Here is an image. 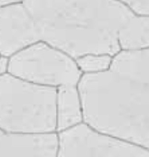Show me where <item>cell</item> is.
Here are the masks:
<instances>
[{
  "mask_svg": "<svg viewBox=\"0 0 149 157\" xmlns=\"http://www.w3.org/2000/svg\"><path fill=\"white\" fill-rule=\"evenodd\" d=\"M112 59L106 55L86 56L78 59L77 66L85 74L99 73L109 69Z\"/></svg>",
  "mask_w": 149,
  "mask_h": 157,
  "instance_id": "cell-11",
  "label": "cell"
},
{
  "mask_svg": "<svg viewBox=\"0 0 149 157\" xmlns=\"http://www.w3.org/2000/svg\"><path fill=\"white\" fill-rule=\"evenodd\" d=\"M13 1H4V0H2V1H0V7H1L2 6H5V5H7V4H9L10 2H12Z\"/></svg>",
  "mask_w": 149,
  "mask_h": 157,
  "instance_id": "cell-14",
  "label": "cell"
},
{
  "mask_svg": "<svg viewBox=\"0 0 149 157\" xmlns=\"http://www.w3.org/2000/svg\"><path fill=\"white\" fill-rule=\"evenodd\" d=\"M40 41L35 21L22 2L0 7V55L10 58Z\"/></svg>",
  "mask_w": 149,
  "mask_h": 157,
  "instance_id": "cell-6",
  "label": "cell"
},
{
  "mask_svg": "<svg viewBox=\"0 0 149 157\" xmlns=\"http://www.w3.org/2000/svg\"><path fill=\"white\" fill-rule=\"evenodd\" d=\"M121 51H136L149 48V17L135 15L118 34Z\"/></svg>",
  "mask_w": 149,
  "mask_h": 157,
  "instance_id": "cell-10",
  "label": "cell"
},
{
  "mask_svg": "<svg viewBox=\"0 0 149 157\" xmlns=\"http://www.w3.org/2000/svg\"><path fill=\"white\" fill-rule=\"evenodd\" d=\"M109 69L139 84L149 93V48L121 51L112 58Z\"/></svg>",
  "mask_w": 149,
  "mask_h": 157,
  "instance_id": "cell-8",
  "label": "cell"
},
{
  "mask_svg": "<svg viewBox=\"0 0 149 157\" xmlns=\"http://www.w3.org/2000/svg\"><path fill=\"white\" fill-rule=\"evenodd\" d=\"M0 56H1V55H0Z\"/></svg>",
  "mask_w": 149,
  "mask_h": 157,
  "instance_id": "cell-15",
  "label": "cell"
},
{
  "mask_svg": "<svg viewBox=\"0 0 149 157\" xmlns=\"http://www.w3.org/2000/svg\"><path fill=\"white\" fill-rule=\"evenodd\" d=\"M8 73L32 83L56 88L76 86L82 73L70 58L38 42L9 58Z\"/></svg>",
  "mask_w": 149,
  "mask_h": 157,
  "instance_id": "cell-4",
  "label": "cell"
},
{
  "mask_svg": "<svg viewBox=\"0 0 149 157\" xmlns=\"http://www.w3.org/2000/svg\"><path fill=\"white\" fill-rule=\"evenodd\" d=\"M57 89L9 73L0 76V128L20 133L56 132Z\"/></svg>",
  "mask_w": 149,
  "mask_h": 157,
  "instance_id": "cell-3",
  "label": "cell"
},
{
  "mask_svg": "<svg viewBox=\"0 0 149 157\" xmlns=\"http://www.w3.org/2000/svg\"><path fill=\"white\" fill-rule=\"evenodd\" d=\"M123 2L135 15L149 17V0H127Z\"/></svg>",
  "mask_w": 149,
  "mask_h": 157,
  "instance_id": "cell-12",
  "label": "cell"
},
{
  "mask_svg": "<svg viewBox=\"0 0 149 157\" xmlns=\"http://www.w3.org/2000/svg\"><path fill=\"white\" fill-rule=\"evenodd\" d=\"M9 58L0 56V76L8 73Z\"/></svg>",
  "mask_w": 149,
  "mask_h": 157,
  "instance_id": "cell-13",
  "label": "cell"
},
{
  "mask_svg": "<svg viewBox=\"0 0 149 157\" xmlns=\"http://www.w3.org/2000/svg\"><path fill=\"white\" fill-rule=\"evenodd\" d=\"M57 133V157H149V150L99 132L84 122Z\"/></svg>",
  "mask_w": 149,
  "mask_h": 157,
  "instance_id": "cell-5",
  "label": "cell"
},
{
  "mask_svg": "<svg viewBox=\"0 0 149 157\" xmlns=\"http://www.w3.org/2000/svg\"><path fill=\"white\" fill-rule=\"evenodd\" d=\"M57 132L20 133L0 128V157H57Z\"/></svg>",
  "mask_w": 149,
  "mask_h": 157,
  "instance_id": "cell-7",
  "label": "cell"
},
{
  "mask_svg": "<svg viewBox=\"0 0 149 157\" xmlns=\"http://www.w3.org/2000/svg\"><path fill=\"white\" fill-rule=\"evenodd\" d=\"M76 86H63L57 89V133L66 131L84 122L82 103Z\"/></svg>",
  "mask_w": 149,
  "mask_h": 157,
  "instance_id": "cell-9",
  "label": "cell"
},
{
  "mask_svg": "<svg viewBox=\"0 0 149 157\" xmlns=\"http://www.w3.org/2000/svg\"><path fill=\"white\" fill-rule=\"evenodd\" d=\"M40 41L74 57H114L121 51L118 34L135 14L116 1H25Z\"/></svg>",
  "mask_w": 149,
  "mask_h": 157,
  "instance_id": "cell-1",
  "label": "cell"
},
{
  "mask_svg": "<svg viewBox=\"0 0 149 157\" xmlns=\"http://www.w3.org/2000/svg\"><path fill=\"white\" fill-rule=\"evenodd\" d=\"M84 122L149 150V93L110 69L82 75L77 84Z\"/></svg>",
  "mask_w": 149,
  "mask_h": 157,
  "instance_id": "cell-2",
  "label": "cell"
}]
</instances>
